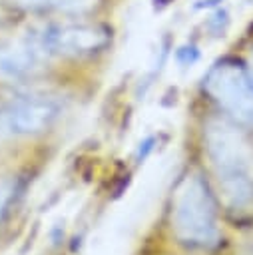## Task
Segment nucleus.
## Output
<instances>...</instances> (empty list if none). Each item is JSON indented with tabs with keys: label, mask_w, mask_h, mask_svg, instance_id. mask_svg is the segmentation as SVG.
I'll use <instances>...</instances> for the list:
<instances>
[{
	"label": "nucleus",
	"mask_w": 253,
	"mask_h": 255,
	"mask_svg": "<svg viewBox=\"0 0 253 255\" xmlns=\"http://www.w3.org/2000/svg\"><path fill=\"white\" fill-rule=\"evenodd\" d=\"M205 149L227 205L235 211L253 209V149L245 135L225 120L205 126Z\"/></svg>",
	"instance_id": "f257e3e1"
},
{
	"label": "nucleus",
	"mask_w": 253,
	"mask_h": 255,
	"mask_svg": "<svg viewBox=\"0 0 253 255\" xmlns=\"http://www.w3.org/2000/svg\"><path fill=\"white\" fill-rule=\"evenodd\" d=\"M24 34L50 58H88L110 46L112 32L90 16H54L32 24Z\"/></svg>",
	"instance_id": "f03ea898"
},
{
	"label": "nucleus",
	"mask_w": 253,
	"mask_h": 255,
	"mask_svg": "<svg viewBox=\"0 0 253 255\" xmlns=\"http://www.w3.org/2000/svg\"><path fill=\"white\" fill-rule=\"evenodd\" d=\"M171 223L175 235L191 247H211L219 239L213 197L195 173L185 175L173 193Z\"/></svg>",
	"instance_id": "7ed1b4c3"
},
{
	"label": "nucleus",
	"mask_w": 253,
	"mask_h": 255,
	"mask_svg": "<svg viewBox=\"0 0 253 255\" xmlns=\"http://www.w3.org/2000/svg\"><path fill=\"white\" fill-rule=\"evenodd\" d=\"M60 96L40 90L10 96L0 104V131L8 135H34L54 126L62 116Z\"/></svg>",
	"instance_id": "20e7f679"
},
{
	"label": "nucleus",
	"mask_w": 253,
	"mask_h": 255,
	"mask_svg": "<svg viewBox=\"0 0 253 255\" xmlns=\"http://www.w3.org/2000/svg\"><path fill=\"white\" fill-rule=\"evenodd\" d=\"M207 94L239 124L253 128V80L235 62H221L205 78Z\"/></svg>",
	"instance_id": "39448f33"
},
{
	"label": "nucleus",
	"mask_w": 253,
	"mask_h": 255,
	"mask_svg": "<svg viewBox=\"0 0 253 255\" xmlns=\"http://www.w3.org/2000/svg\"><path fill=\"white\" fill-rule=\"evenodd\" d=\"M48 62L52 60L46 58L24 32L18 38L0 40V82L34 76Z\"/></svg>",
	"instance_id": "423d86ee"
},
{
	"label": "nucleus",
	"mask_w": 253,
	"mask_h": 255,
	"mask_svg": "<svg viewBox=\"0 0 253 255\" xmlns=\"http://www.w3.org/2000/svg\"><path fill=\"white\" fill-rule=\"evenodd\" d=\"M16 10L54 18V16H90L102 0H6Z\"/></svg>",
	"instance_id": "0eeeda50"
},
{
	"label": "nucleus",
	"mask_w": 253,
	"mask_h": 255,
	"mask_svg": "<svg viewBox=\"0 0 253 255\" xmlns=\"http://www.w3.org/2000/svg\"><path fill=\"white\" fill-rule=\"evenodd\" d=\"M14 195H16V181L10 177H2L0 179V219L6 213V209L10 207Z\"/></svg>",
	"instance_id": "6e6552de"
},
{
	"label": "nucleus",
	"mask_w": 253,
	"mask_h": 255,
	"mask_svg": "<svg viewBox=\"0 0 253 255\" xmlns=\"http://www.w3.org/2000/svg\"><path fill=\"white\" fill-rule=\"evenodd\" d=\"M249 74H251V80H253V54H251V58H249Z\"/></svg>",
	"instance_id": "1a4fd4ad"
},
{
	"label": "nucleus",
	"mask_w": 253,
	"mask_h": 255,
	"mask_svg": "<svg viewBox=\"0 0 253 255\" xmlns=\"http://www.w3.org/2000/svg\"><path fill=\"white\" fill-rule=\"evenodd\" d=\"M219 2H223V0H207L205 6H215V4H219Z\"/></svg>",
	"instance_id": "9d476101"
}]
</instances>
